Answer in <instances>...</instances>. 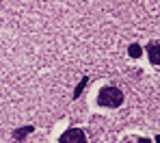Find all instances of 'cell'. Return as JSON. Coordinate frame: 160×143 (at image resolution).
I'll return each instance as SVG.
<instances>
[{
    "mask_svg": "<svg viewBox=\"0 0 160 143\" xmlns=\"http://www.w3.org/2000/svg\"><path fill=\"white\" fill-rule=\"evenodd\" d=\"M58 141H61V143H82V141H84V132L78 130V128H69L67 132L61 135Z\"/></svg>",
    "mask_w": 160,
    "mask_h": 143,
    "instance_id": "obj_2",
    "label": "cell"
},
{
    "mask_svg": "<svg viewBox=\"0 0 160 143\" xmlns=\"http://www.w3.org/2000/svg\"><path fill=\"white\" fill-rule=\"evenodd\" d=\"M32 130H35L32 126H24V128H18V130L13 132V137H15L18 141H22V139H26V137L30 135V132H32Z\"/></svg>",
    "mask_w": 160,
    "mask_h": 143,
    "instance_id": "obj_4",
    "label": "cell"
},
{
    "mask_svg": "<svg viewBox=\"0 0 160 143\" xmlns=\"http://www.w3.org/2000/svg\"><path fill=\"white\" fill-rule=\"evenodd\" d=\"M141 52H143V50H141V46H138V43H132V46L128 48V54H130L132 59H138V57H141Z\"/></svg>",
    "mask_w": 160,
    "mask_h": 143,
    "instance_id": "obj_5",
    "label": "cell"
},
{
    "mask_svg": "<svg viewBox=\"0 0 160 143\" xmlns=\"http://www.w3.org/2000/svg\"><path fill=\"white\" fill-rule=\"evenodd\" d=\"M147 57H149V63L160 65V43H152V46H147Z\"/></svg>",
    "mask_w": 160,
    "mask_h": 143,
    "instance_id": "obj_3",
    "label": "cell"
},
{
    "mask_svg": "<svg viewBox=\"0 0 160 143\" xmlns=\"http://www.w3.org/2000/svg\"><path fill=\"white\" fill-rule=\"evenodd\" d=\"M87 83H89V78H87V76H84V78H82V80H80L78 85H76V89H74V98H78L80 93H82V89H84V87H87Z\"/></svg>",
    "mask_w": 160,
    "mask_h": 143,
    "instance_id": "obj_6",
    "label": "cell"
},
{
    "mask_svg": "<svg viewBox=\"0 0 160 143\" xmlns=\"http://www.w3.org/2000/svg\"><path fill=\"white\" fill-rule=\"evenodd\" d=\"M156 141H158V143H160V135H158V137H156Z\"/></svg>",
    "mask_w": 160,
    "mask_h": 143,
    "instance_id": "obj_7",
    "label": "cell"
},
{
    "mask_svg": "<svg viewBox=\"0 0 160 143\" xmlns=\"http://www.w3.org/2000/svg\"><path fill=\"white\" fill-rule=\"evenodd\" d=\"M121 102H123V93L117 87H104L98 93V104H102V106L117 109V106H121Z\"/></svg>",
    "mask_w": 160,
    "mask_h": 143,
    "instance_id": "obj_1",
    "label": "cell"
}]
</instances>
